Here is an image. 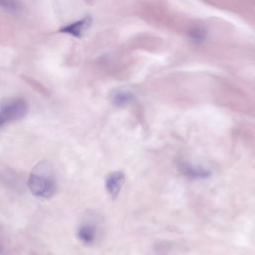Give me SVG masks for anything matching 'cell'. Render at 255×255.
Returning a JSON list of instances; mask_svg holds the SVG:
<instances>
[{"label":"cell","instance_id":"6","mask_svg":"<svg viewBox=\"0 0 255 255\" xmlns=\"http://www.w3.org/2000/svg\"><path fill=\"white\" fill-rule=\"evenodd\" d=\"M132 99V95L126 91H116L112 97V100L117 106H124L130 102Z\"/></svg>","mask_w":255,"mask_h":255},{"label":"cell","instance_id":"8","mask_svg":"<svg viewBox=\"0 0 255 255\" xmlns=\"http://www.w3.org/2000/svg\"><path fill=\"white\" fill-rule=\"evenodd\" d=\"M188 36L192 41L201 42L206 37V31L200 27H195V28H192L191 30H189Z\"/></svg>","mask_w":255,"mask_h":255},{"label":"cell","instance_id":"1","mask_svg":"<svg viewBox=\"0 0 255 255\" xmlns=\"http://www.w3.org/2000/svg\"><path fill=\"white\" fill-rule=\"evenodd\" d=\"M30 191L37 197L49 198L57 191V182L51 166L47 162H39L28 179Z\"/></svg>","mask_w":255,"mask_h":255},{"label":"cell","instance_id":"5","mask_svg":"<svg viewBox=\"0 0 255 255\" xmlns=\"http://www.w3.org/2000/svg\"><path fill=\"white\" fill-rule=\"evenodd\" d=\"M96 234H97L96 227L90 223L81 225L78 230V237L85 244L93 243L96 239Z\"/></svg>","mask_w":255,"mask_h":255},{"label":"cell","instance_id":"4","mask_svg":"<svg viewBox=\"0 0 255 255\" xmlns=\"http://www.w3.org/2000/svg\"><path fill=\"white\" fill-rule=\"evenodd\" d=\"M91 24H92V19H91V17L87 16L77 22L71 23L68 26L63 27L60 31L63 33L73 35L75 37H82V35L91 26Z\"/></svg>","mask_w":255,"mask_h":255},{"label":"cell","instance_id":"9","mask_svg":"<svg viewBox=\"0 0 255 255\" xmlns=\"http://www.w3.org/2000/svg\"><path fill=\"white\" fill-rule=\"evenodd\" d=\"M0 7L9 12H17L20 10V4L16 0H0Z\"/></svg>","mask_w":255,"mask_h":255},{"label":"cell","instance_id":"2","mask_svg":"<svg viewBox=\"0 0 255 255\" xmlns=\"http://www.w3.org/2000/svg\"><path fill=\"white\" fill-rule=\"evenodd\" d=\"M28 107L23 99H9L2 103L0 108V126L21 120L27 114Z\"/></svg>","mask_w":255,"mask_h":255},{"label":"cell","instance_id":"7","mask_svg":"<svg viewBox=\"0 0 255 255\" xmlns=\"http://www.w3.org/2000/svg\"><path fill=\"white\" fill-rule=\"evenodd\" d=\"M182 170L184 173H186V175H190L192 177H206L209 175L208 171L201 168H194L186 163L182 165Z\"/></svg>","mask_w":255,"mask_h":255},{"label":"cell","instance_id":"3","mask_svg":"<svg viewBox=\"0 0 255 255\" xmlns=\"http://www.w3.org/2000/svg\"><path fill=\"white\" fill-rule=\"evenodd\" d=\"M124 179H125V175L121 171L112 172L107 176L106 189L111 196L116 197L119 194L122 188V185L124 183Z\"/></svg>","mask_w":255,"mask_h":255}]
</instances>
